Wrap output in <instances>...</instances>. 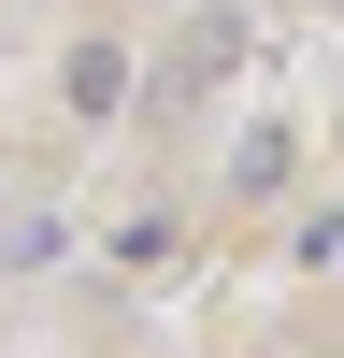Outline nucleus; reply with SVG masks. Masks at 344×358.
<instances>
[{"label":"nucleus","mask_w":344,"mask_h":358,"mask_svg":"<svg viewBox=\"0 0 344 358\" xmlns=\"http://www.w3.org/2000/svg\"><path fill=\"white\" fill-rule=\"evenodd\" d=\"M129 101V43H72V115H115Z\"/></svg>","instance_id":"nucleus-1"},{"label":"nucleus","mask_w":344,"mask_h":358,"mask_svg":"<svg viewBox=\"0 0 344 358\" xmlns=\"http://www.w3.org/2000/svg\"><path fill=\"white\" fill-rule=\"evenodd\" d=\"M229 187H244V201H258V187H287V129H244V158H229Z\"/></svg>","instance_id":"nucleus-2"}]
</instances>
